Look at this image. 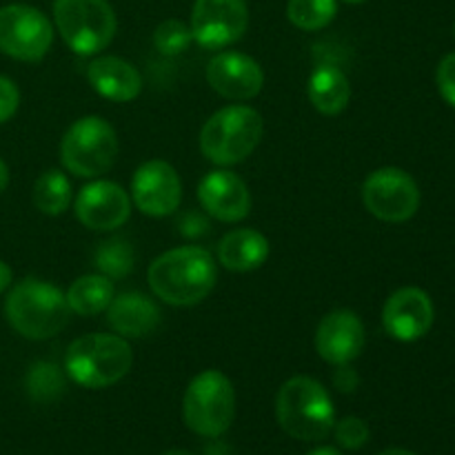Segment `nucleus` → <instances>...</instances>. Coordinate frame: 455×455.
<instances>
[{
	"label": "nucleus",
	"mask_w": 455,
	"mask_h": 455,
	"mask_svg": "<svg viewBox=\"0 0 455 455\" xmlns=\"http://www.w3.org/2000/svg\"><path fill=\"white\" fill-rule=\"evenodd\" d=\"M156 298L173 307H194L209 298L218 283L213 256L203 247L185 244L164 251L147 271Z\"/></svg>",
	"instance_id": "1"
},
{
	"label": "nucleus",
	"mask_w": 455,
	"mask_h": 455,
	"mask_svg": "<svg viewBox=\"0 0 455 455\" xmlns=\"http://www.w3.org/2000/svg\"><path fill=\"white\" fill-rule=\"evenodd\" d=\"M4 315L13 331L27 340H49L67 327L71 309L56 284L25 278L7 293Z\"/></svg>",
	"instance_id": "2"
},
{
	"label": "nucleus",
	"mask_w": 455,
	"mask_h": 455,
	"mask_svg": "<svg viewBox=\"0 0 455 455\" xmlns=\"http://www.w3.org/2000/svg\"><path fill=\"white\" fill-rule=\"evenodd\" d=\"M275 420L291 438L318 443L336 427V407L329 391L318 380L293 376L275 395Z\"/></svg>",
	"instance_id": "3"
},
{
	"label": "nucleus",
	"mask_w": 455,
	"mask_h": 455,
	"mask_svg": "<svg viewBox=\"0 0 455 455\" xmlns=\"http://www.w3.org/2000/svg\"><path fill=\"white\" fill-rule=\"evenodd\" d=\"M265 136V120L249 105H227L204 123L200 151L218 167L244 163Z\"/></svg>",
	"instance_id": "4"
},
{
	"label": "nucleus",
	"mask_w": 455,
	"mask_h": 455,
	"mask_svg": "<svg viewBox=\"0 0 455 455\" xmlns=\"http://www.w3.org/2000/svg\"><path fill=\"white\" fill-rule=\"evenodd\" d=\"M133 364V351L116 333H89L76 338L65 354L71 382L84 389H107L123 380Z\"/></svg>",
	"instance_id": "5"
},
{
	"label": "nucleus",
	"mask_w": 455,
	"mask_h": 455,
	"mask_svg": "<svg viewBox=\"0 0 455 455\" xmlns=\"http://www.w3.org/2000/svg\"><path fill=\"white\" fill-rule=\"evenodd\" d=\"M120 142L116 129L100 116L78 118L60 142V163L78 178H98L114 167Z\"/></svg>",
	"instance_id": "6"
},
{
	"label": "nucleus",
	"mask_w": 455,
	"mask_h": 455,
	"mask_svg": "<svg viewBox=\"0 0 455 455\" xmlns=\"http://www.w3.org/2000/svg\"><path fill=\"white\" fill-rule=\"evenodd\" d=\"M53 22L67 47L96 56L114 40L118 20L107 0H53Z\"/></svg>",
	"instance_id": "7"
},
{
	"label": "nucleus",
	"mask_w": 455,
	"mask_h": 455,
	"mask_svg": "<svg viewBox=\"0 0 455 455\" xmlns=\"http://www.w3.org/2000/svg\"><path fill=\"white\" fill-rule=\"evenodd\" d=\"M185 425L203 438H220L235 416V391L229 378L207 369L189 382L182 400Z\"/></svg>",
	"instance_id": "8"
},
{
	"label": "nucleus",
	"mask_w": 455,
	"mask_h": 455,
	"mask_svg": "<svg viewBox=\"0 0 455 455\" xmlns=\"http://www.w3.org/2000/svg\"><path fill=\"white\" fill-rule=\"evenodd\" d=\"M53 27L40 9L29 4L0 7V52L22 62H38L49 53Z\"/></svg>",
	"instance_id": "9"
},
{
	"label": "nucleus",
	"mask_w": 455,
	"mask_h": 455,
	"mask_svg": "<svg viewBox=\"0 0 455 455\" xmlns=\"http://www.w3.org/2000/svg\"><path fill=\"white\" fill-rule=\"evenodd\" d=\"M363 203L378 220L407 222L420 207V189L404 169L382 167L364 180Z\"/></svg>",
	"instance_id": "10"
},
{
	"label": "nucleus",
	"mask_w": 455,
	"mask_h": 455,
	"mask_svg": "<svg viewBox=\"0 0 455 455\" xmlns=\"http://www.w3.org/2000/svg\"><path fill=\"white\" fill-rule=\"evenodd\" d=\"M191 34L203 49L218 52L238 43L249 27L244 0H196L191 12Z\"/></svg>",
	"instance_id": "11"
},
{
	"label": "nucleus",
	"mask_w": 455,
	"mask_h": 455,
	"mask_svg": "<svg viewBox=\"0 0 455 455\" xmlns=\"http://www.w3.org/2000/svg\"><path fill=\"white\" fill-rule=\"evenodd\" d=\"M182 200V182L176 169L164 160H147L132 178V203L151 218L176 213Z\"/></svg>",
	"instance_id": "12"
},
{
	"label": "nucleus",
	"mask_w": 455,
	"mask_h": 455,
	"mask_svg": "<svg viewBox=\"0 0 455 455\" xmlns=\"http://www.w3.org/2000/svg\"><path fill=\"white\" fill-rule=\"evenodd\" d=\"M434 302L418 287H403L389 296L382 309V327L394 340L416 342L434 327Z\"/></svg>",
	"instance_id": "13"
},
{
	"label": "nucleus",
	"mask_w": 455,
	"mask_h": 455,
	"mask_svg": "<svg viewBox=\"0 0 455 455\" xmlns=\"http://www.w3.org/2000/svg\"><path fill=\"white\" fill-rule=\"evenodd\" d=\"M74 209L87 229L114 231L132 216V196L116 182L96 180L80 189Z\"/></svg>",
	"instance_id": "14"
},
{
	"label": "nucleus",
	"mask_w": 455,
	"mask_h": 455,
	"mask_svg": "<svg viewBox=\"0 0 455 455\" xmlns=\"http://www.w3.org/2000/svg\"><path fill=\"white\" fill-rule=\"evenodd\" d=\"M209 87L222 98L244 102L256 98L265 87V71L251 56L240 52H222L207 67Z\"/></svg>",
	"instance_id": "15"
},
{
	"label": "nucleus",
	"mask_w": 455,
	"mask_h": 455,
	"mask_svg": "<svg viewBox=\"0 0 455 455\" xmlns=\"http://www.w3.org/2000/svg\"><path fill=\"white\" fill-rule=\"evenodd\" d=\"M314 342L320 358L338 367V364H351L363 354L367 333L358 314L349 309H338L320 320Z\"/></svg>",
	"instance_id": "16"
},
{
	"label": "nucleus",
	"mask_w": 455,
	"mask_h": 455,
	"mask_svg": "<svg viewBox=\"0 0 455 455\" xmlns=\"http://www.w3.org/2000/svg\"><path fill=\"white\" fill-rule=\"evenodd\" d=\"M200 207L220 222H240L251 212V194L238 173L216 169L198 185Z\"/></svg>",
	"instance_id": "17"
},
{
	"label": "nucleus",
	"mask_w": 455,
	"mask_h": 455,
	"mask_svg": "<svg viewBox=\"0 0 455 455\" xmlns=\"http://www.w3.org/2000/svg\"><path fill=\"white\" fill-rule=\"evenodd\" d=\"M87 80L98 96L111 102H132L142 92L140 71L118 56H100L89 62Z\"/></svg>",
	"instance_id": "18"
},
{
	"label": "nucleus",
	"mask_w": 455,
	"mask_h": 455,
	"mask_svg": "<svg viewBox=\"0 0 455 455\" xmlns=\"http://www.w3.org/2000/svg\"><path fill=\"white\" fill-rule=\"evenodd\" d=\"M160 309L147 293H120L107 307V324L120 338H145L158 327Z\"/></svg>",
	"instance_id": "19"
},
{
	"label": "nucleus",
	"mask_w": 455,
	"mask_h": 455,
	"mask_svg": "<svg viewBox=\"0 0 455 455\" xmlns=\"http://www.w3.org/2000/svg\"><path fill=\"white\" fill-rule=\"evenodd\" d=\"M269 258V240L256 229H234L218 243V260L235 274L260 269Z\"/></svg>",
	"instance_id": "20"
},
{
	"label": "nucleus",
	"mask_w": 455,
	"mask_h": 455,
	"mask_svg": "<svg viewBox=\"0 0 455 455\" xmlns=\"http://www.w3.org/2000/svg\"><path fill=\"white\" fill-rule=\"evenodd\" d=\"M307 93L315 109L323 116H338L351 100V83L338 67L320 65L309 76Z\"/></svg>",
	"instance_id": "21"
},
{
	"label": "nucleus",
	"mask_w": 455,
	"mask_h": 455,
	"mask_svg": "<svg viewBox=\"0 0 455 455\" xmlns=\"http://www.w3.org/2000/svg\"><path fill=\"white\" fill-rule=\"evenodd\" d=\"M65 296L71 314L92 318V315L107 311V307L111 305V300L116 298V284L114 280H109L102 274L80 275V278L71 283Z\"/></svg>",
	"instance_id": "22"
},
{
	"label": "nucleus",
	"mask_w": 455,
	"mask_h": 455,
	"mask_svg": "<svg viewBox=\"0 0 455 455\" xmlns=\"http://www.w3.org/2000/svg\"><path fill=\"white\" fill-rule=\"evenodd\" d=\"M36 209L44 216H60L71 204V182L60 169H47L36 180L31 191Z\"/></svg>",
	"instance_id": "23"
},
{
	"label": "nucleus",
	"mask_w": 455,
	"mask_h": 455,
	"mask_svg": "<svg viewBox=\"0 0 455 455\" xmlns=\"http://www.w3.org/2000/svg\"><path fill=\"white\" fill-rule=\"evenodd\" d=\"M25 389L36 403H56L65 391V373L58 364L38 360L27 371Z\"/></svg>",
	"instance_id": "24"
},
{
	"label": "nucleus",
	"mask_w": 455,
	"mask_h": 455,
	"mask_svg": "<svg viewBox=\"0 0 455 455\" xmlns=\"http://www.w3.org/2000/svg\"><path fill=\"white\" fill-rule=\"evenodd\" d=\"M338 16V0H289L287 18L302 31H320Z\"/></svg>",
	"instance_id": "25"
},
{
	"label": "nucleus",
	"mask_w": 455,
	"mask_h": 455,
	"mask_svg": "<svg viewBox=\"0 0 455 455\" xmlns=\"http://www.w3.org/2000/svg\"><path fill=\"white\" fill-rule=\"evenodd\" d=\"M98 274L107 275L109 280L127 278L133 271V247L123 238H111L96 249L93 256Z\"/></svg>",
	"instance_id": "26"
},
{
	"label": "nucleus",
	"mask_w": 455,
	"mask_h": 455,
	"mask_svg": "<svg viewBox=\"0 0 455 455\" xmlns=\"http://www.w3.org/2000/svg\"><path fill=\"white\" fill-rule=\"evenodd\" d=\"M194 40L191 27L178 18L163 20L154 31V44L163 56H180Z\"/></svg>",
	"instance_id": "27"
},
{
	"label": "nucleus",
	"mask_w": 455,
	"mask_h": 455,
	"mask_svg": "<svg viewBox=\"0 0 455 455\" xmlns=\"http://www.w3.org/2000/svg\"><path fill=\"white\" fill-rule=\"evenodd\" d=\"M333 434H336V440L340 447L349 449V451H358L364 444L369 443V427L367 422L360 420V418L349 416L345 420L336 422L333 427Z\"/></svg>",
	"instance_id": "28"
},
{
	"label": "nucleus",
	"mask_w": 455,
	"mask_h": 455,
	"mask_svg": "<svg viewBox=\"0 0 455 455\" xmlns=\"http://www.w3.org/2000/svg\"><path fill=\"white\" fill-rule=\"evenodd\" d=\"M435 80H438L440 96L444 98V102L455 107V53H449L440 60Z\"/></svg>",
	"instance_id": "29"
},
{
	"label": "nucleus",
	"mask_w": 455,
	"mask_h": 455,
	"mask_svg": "<svg viewBox=\"0 0 455 455\" xmlns=\"http://www.w3.org/2000/svg\"><path fill=\"white\" fill-rule=\"evenodd\" d=\"M20 105V92H18L16 83L9 80L7 76H0V124L13 118Z\"/></svg>",
	"instance_id": "30"
},
{
	"label": "nucleus",
	"mask_w": 455,
	"mask_h": 455,
	"mask_svg": "<svg viewBox=\"0 0 455 455\" xmlns=\"http://www.w3.org/2000/svg\"><path fill=\"white\" fill-rule=\"evenodd\" d=\"M333 385L342 394H354L360 385V376L355 369H351V364H338L336 373H333Z\"/></svg>",
	"instance_id": "31"
},
{
	"label": "nucleus",
	"mask_w": 455,
	"mask_h": 455,
	"mask_svg": "<svg viewBox=\"0 0 455 455\" xmlns=\"http://www.w3.org/2000/svg\"><path fill=\"white\" fill-rule=\"evenodd\" d=\"M12 280H13L12 269H9L7 262L0 260V293H4L9 287H12Z\"/></svg>",
	"instance_id": "32"
},
{
	"label": "nucleus",
	"mask_w": 455,
	"mask_h": 455,
	"mask_svg": "<svg viewBox=\"0 0 455 455\" xmlns=\"http://www.w3.org/2000/svg\"><path fill=\"white\" fill-rule=\"evenodd\" d=\"M9 187V167L0 160V194Z\"/></svg>",
	"instance_id": "33"
},
{
	"label": "nucleus",
	"mask_w": 455,
	"mask_h": 455,
	"mask_svg": "<svg viewBox=\"0 0 455 455\" xmlns=\"http://www.w3.org/2000/svg\"><path fill=\"white\" fill-rule=\"evenodd\" d=\"M307 455H342V453L333 447H320V449H314V451H309Z\"/></svg>",
	"instance_id": "34"
},
{
	"label": "nucleus",
	"mask_w": 455,
	"mask_h": 455,
	"mask_svg": "<svg viewBox=\"0 0 455 455\" xmlns=\"http://www.w3.org/2000/svg\"><path fill=\"white\" fill-rule=\"evenodd\" d=\"M378 455H416V453L407 451V449H387V451H382Z\"/></svg>",
	"instance_id": "35"
},
{
	"label": "nucleus",
	"mask_w": 455,
	"mask_h": 455,
	"mask_svg": "<svg viewBox=\"0 0 455 455\" xmlns=\"http://www.w3.org/2000/svg\"><path fill=\"white\" fill-rule=\"evenodd\" d=\"M163 455H196V453L185 451V449H172V451H167V453H163Z\"/></svg>",
	"instance_id": "36"
},
{
	"label": "nucleus",
	"mask_w": 455,
	"mask_h": 455,
	"mask_svg": "<svg viewBox=\"0 0 455 455\" xmlns=\"http://www.w3.org/2000/svg\"><path fill=\"white\" fill-rule=\"evenodd\" d=\"M342 3H347V4H358V3H364V0H342Z\"/></svg>",
	"instance_id": "37"
},
{
	"label": "nucleus",
	"mask_w": 455,
	"mask_h": 455,
	"mask_svg": "<svg viewBox=\"0 0 455 455\" xmlns=\"http://www.w3.org/2000/svg\"><path fill=\"white\" fill-rule=\"evenodd\" d=\"M453 34H455V29H453Z\"/></svg>",
	"instance_id": "38"
}]
</instances>
